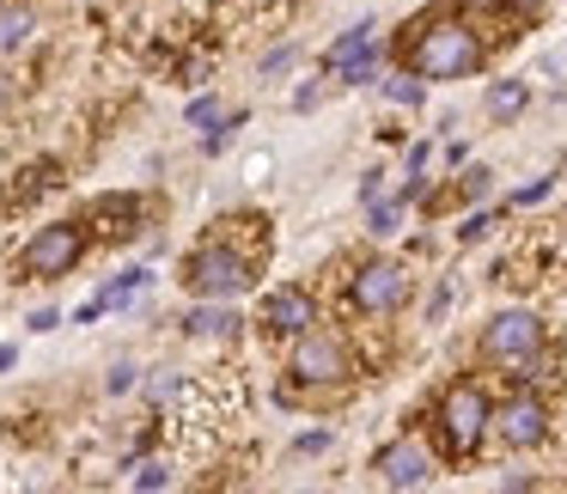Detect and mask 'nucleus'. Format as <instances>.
Here are the masks:
<instances>
[{"label": "nucleus", "instance_id": "nucleus-4", "mask_svg": "<svg viewBox=\"0 0 567 494\" xmlns=\"http://www.w3.org/2000/svg\"><path fill=\"white\" fill-rule=\"evenodd\" d=\"M433 421H440V440H445L452 457H470V452H482V445L494 440V403H488V391H482L476 379L445 384Z\"/></svg>", "mask_w": 567, "mask_h": 494}, {"label": "nucleus", "instance_id": "nucleus-9", "mask_svg": "<svg viewBox=\"0 0 567 494\" xmlns=\"http://www.w3.org/2000/svg\"><path fill=\"white\" fill-rule=\"evenodd\" d=\"M372 476H379L384 488H427L433 482V445L421 440V433H396V440H384L379 452H372Z\"/></svg>", "mask_w": 567, "mask_h": 494}, {"label": "nucleus", "instance_id": "nucleus-36", "mask_svg": "<svg viewBox=\"0 0 567 494\" xmlns=\"http://www.w3.org/2000/svg\"><path fill=\"white\" fill-rule=\"evenodd\" d=\"M13 360H19V348H13V342H0V372L13 367Z\"/></svg>", "mask_w": 567, "mask_h": 494}, {"label": "nucleus", "instance_id": "nucleus-30", "mask_svg": "<svg viewBox=\"0 0 567 494\" xmlns=\"http://www.w3.org/2000/svg\"><path fill=\"white\" fill-rule=\"evenodd\" d=\"M501 7L513 19H525V25H530V19H543V0H501Z\"/></svg>", "mask_w": 567, "mask_h": 494}, {"label": "nucleus", "instance_id": "nucleus-8", "mask_svg": "<svg viewBox=\"0 0 567 494\" xmlns=\"http://www.w3.org/2000/svg\"><path fill=\"white\" fill-rule=\"evenodd\" d=\"M494 440L506 445V452H537L543 440H549V403H543L537 391H513L494 403Z\"/></svg>", "mask_w": 567, "mask_h": 494}, {"label": "nucleus", "instance_id": "nucleus-10", "mask_svg": "<svg viewBox=\"0 0 567 494\" xmlns=\"http://www.w3.org/2000/svg\"><path fill=\"white\" fill-rule=\"evenodd\" d=\"M257 323L269 336H281V342H293V336H306L311 323H318V299H311L306 287H275V294H262Z\"/></svg>", "mask_w": 567, "mask_h": 494}, {"label": "nucleus", "instance_id": "nucleus-19", "mask_svg": "<svg viewBox=\"0 0 567 494\" xmlns=\"http://www.w3.org/2000/svg\"><path fill=\"white\" fill-rule=\"evenodd\" d=\"M336 80H342V86H372V80H379V43H367L360 55H348V62L336 68Z\"/></svg>", "mask_w": 567, "mask_h": 494}, {"label": "nucleus", "instance_id": "nucleus-11", "mask_svg": "<svg viewBox=\"0 0 567 494\" xmlns=\"http://www.w3.org/2000/svg\"><path fill=\"white\" fill-rule=\"evenodd\" d=\"M238 311H233V299H202L196 311H184V336L189 342H233L238 336Z\"/></svg>", "mask_w": 567, "mask_h": 494}, {"label": "nucleus", "instance_id": "nucleus-7", "mask_svg": "<svg viewBox=\"0 0 567 494\" xmlns=\"http://www.w3.org/2000/svg\"><path fill=\"white\" fill-rule=\"evenodd\" d=\"M409 269L396 257H372L354 269V287H348V299H354L360 318H396V311L409 306Z\"/></svg>", "mask_w": 567, "mask_h": 494}, {"label": "nucleus", "instance_id": "nucleus-14", "mask_svg": "<svg viewBox=\"0 0 567 494\" xmlns=\"http://www.w3.org/2000/svg\"><path fill=\"white\" fill-rule=\"evenodd\" d=\"M135 214H141V202H135V196H99V202H92V220H111V226H104L111 238L135 233Z\"/></svg>", "mask_w": 567, "mask_h": 494}, {"label": "nucleus", "instance_id": "nucleus-33", "mask_svg": "<svg viewBox=\"0 0 567 494\" xmlns=\"http://www.w3.org/2000/svg\"><path fill=\"white\" fill-rule=\"evenodd\" d=\"M104 311H111V299H104V294H99V299H86V306H80V311H74V323H92V318H104Z\"/></svg>", "mask_w": 567, "mask_h": 494}, {"label": "nucleus", "instance_id": "nucleus-12", "mask_svg": "<svg viewBox=\"0 0 567 494\" xmlns=\"http://www.w3.org/2000/svg\"><path fill=\"white\" fill-rule=\"evenodd\" d=\"M31 31H38V7L31 0H0V55L25 50Z\"/></svg>", "mask_w": 567, "mask_h": 494}, {"label": "nucleus", "instance_id": "nucleus-13", "mask_svg": "<svg viewBox=\"0 0 567 494\" xmlns=\"http://www.w3.org/2000/svg\"><path fill=\"white\" fill-rule=\"evenodd\" d=\"M379 92L396 104V111H421V99H427V80H421L415 68L403 62L396 74H379Z\"/></svg>", "mask_w": 567, "mask_h": 494}, {"label": "nucleus", "instance_id": "nucleus-22", "mask_svg": "<svg viewBox=\"0 0 567 494\" xmlns=\"http://www.w3.org/2000/svg\"><path fill=\"white\" fill-rule=\"evenodd\" d=\"M549 189H555V172H543V177H530L525 189H513V202H506V208H513V214H518V208H537Z\"/></svg>", "mask_w": 567, "mask_h": 494}, {"label": "nucleus", "instance_id": "nucleus-5", "mask_svg": "<svg viewBox=\"0 0 567 494\" xmlns=\"http://www.w3.org/2000/svg\"><path fill=\"white\" fill-rule=\"evenodd\" d=\"M287 372H293V384H311V391H342V384L354 379V348H348L342 330H330V323L318 318L306 336H293Z\"/></svg>", "mask_w": 567, "mask_h": 494}, {"label": "nucleus", "instance_id": "nucleus-25", "mask_svg": "<svg viewBox=\"0 0 567 494\" xmlns=\"http://www.w3.org/2000/svg\"><path fill=\"white\" fill-rule=\"evenodd\" d=\"M220 116H226V111H220V99H196V104L184 111V123H189V128H214Z\"/></svg>", "mask_w": 567, "mask_h": 494}, {"label": "nucleus", "instance_id": "nucleus-2", "mask_svg": "<svg viewBox=\"0 0 567 494\" xmlns=\"http://www.w3.org/2000/svg\"><path fill=\"white\" fill-rule=\"evenodd\" d=\"M476 354L488 360V367L513 372V379H537L543 354H549V330H543V318L530 306H506V311H494V318L482 323Z\"/></svg>", "mask_w": 567, "mask_h": 494}, {"label": "nucleus", "instance_id": "nucleus-3", "mask_svg": "<svg viewBox=\"0 0 567 494\" xmlns=\"http://www.w3.org/2000/svg\"><path fill=\"white\" fill-rule=\"evenodd\" d=\"M184 287L196 299H238L257 287V250H238L226 238H208V245L189 250L184 263Z\"/></svg>", "mask_w": 567, "mask_h": 494}, {"label": "nucleus", "instance_id": "nucleus-27", "mask_svg": "<svg viewBox=\"0 0 567 494\" xmlns=\"http://www.w3.org/2000/svg\"><path fill=\"white\" fill-rule=\"evenodd\" d=\"M299 62V50L287 43V50H275V55H262V80H275V74H287V68Z\"/></svg>", "mask_w": 567, "mask_h": 494}, {"label": "nucleus", "instance_id": "nucleus-34", "mask_svg": "<svg viewBox=\"0 0 567 494\" xmlns=\"http://www.w3.org/2000/svg\"><path fill=\"white\" fill-rule=\"evenodd\" d=\"M427 159H433V141H415L409 147V172H427Z\"/></svg>", "mask_w": 567, "mask_h": 494}, {"label": "nucleus", "instance_id": "nucleus-1", "mask_svg": "<svg viewBox=\"0 0 567 494\" xmlns=\"http://www.w3.org/2000/svg\"><path fill=\"white\" fill-rule=\"evenodd\" d=\"M403 62L415 68L421 80H470L482 62H488V43H482V31L470 25L464 13H452V7H445V13L409 25Z\"/></svg>", "mask_w": 567, "mask_h": 494}, {"label": "nucleus", "instance_id": "nucleus-29", "mask_svg": "<svg viewBox=\"0 0 567 494\" xmlns=\"http://www.w3.org/2000/svg\"><path fill=\"white\" fill-rule=\"evenodd\" d=\"M31 336H50V330H62V311H50V306H43V311H31Z\"/></svg>", "mask_w": 567, "mask_h": 494}, {"label": "nucleus", "instance_id": "nucleus-24", "mask_svg": "<svg viewBox=\"0 0 567 494\" xmlns=\"http://www.w3.org/2000/svg\"><path fill=\"white\" fill-rule=\"evenodd\" d=\"M135 384H141V367H135V360H116V367H111V379H104V391H111V397H123V391H135Z\"/></svg>", "mask_w": 567, "mask_h": 494}, {"label": "nucleus", "instance_id": "nucleus-35", "mask_svg": "<svg viewBox=\"0 0 567 494\" xmlns=\"http://www.w3.org/2000/svg\"><path fill=\"white\" fill-rule=\"evenodd\" d=\"M13 92H19V86H13V74H0V116H7V104H13Z\"/></svg>", "mask_w": 567, "mask_h": 494}, {"label": "nucleus", "instance_id": "nucleus-18", "mask_svg": "<svg viewBox=\"0 0 567 494\" xmlns=\"http://www.w3.org/2000/svg\"><path fill=\"white\" fill-rule=\"evenodd\" d=\"M403 208H409V196H379V202H367V233H372V238H391L396 226H403Z\"/></svg>", "mask_w": 567, "mask_h": 494}, {"label": "nucleus", "instance_id": "nucleus-15", "mask_svg": "<svg viewBox=\"0 0 567 494\" xmlns=\"http://www.w3.org/2000/svg\"><path fill=\"white\" fill-rule=\"evenodd\" d=\"M525 104H530L525 80H494V86H488V116H494V123H513Z\"/></svg>", "mask_w": 567, "mask_h": 494}, {"label": "nucleus", "instance_id": "nucleus-17", "mask_svg": "<svg viewBox=\"0 0 567 494\" xmlns=\"http://www.w3.org/2000/svg\"><path fill=\"white\" fill-rule=\"evenodd\" d=\"M172 482H177L172 457H141V464L128 470V488H141V494H159V488H172Z\"/></svg>", "mask_w": 567, "mask_h": 494}, {"label": "nucleus", "instance_id": "nucleus-32", "mask_svg": "<svg viewBox=\"0 0 567 494\" xmlns=\"http://www.w3.org/2000/svg\"><path fill=\"white\" fill-rule=\"evenodd\" d=\"M147 397H153V403H172V397H177V379H172V372H165V379H153Z\"/></svg>", "mask_w": 567, "mask_h": 494}, {"label": "nucleus", "instance_id": "nucleus-6", "mask_svg": "<svg viewBox=\"0 0 567 494\" xmlns=\"http://www.w3.org/2000/svg\"><path fill=\"white\" fill-rule=\"evenodd\" d=\"M80 257H86V233H80L74 220H55V226H38V233L19 245L13 269H19V281H62Z\"/></svg>", "mask_w": 567, "mask_h": 494}, {"label": "nucleus", "instance_id": "nucleus-23", "mask_svg": "<svg viewBox=\"0 0 567 494\" xmlns=\"http://www.w3.org/2000/svg\"><path fill=\"white\" fill-rule=\"evenodd\" d=\"M488 233H494V214L476 208V214H464V226H457V245H482Z\"/></svg>", "mask_w": 567, "mask_h": 494}, {"label": "nucleus", "instance_id": "nucleus-28", "mask_svg": "<svg viewBox=\"0 0 567 494\" xmlns=\"http://www.w3.org/2000/svg\"><path fill=\"white\" fill-rule=\"evenodd\" d=\"M445 306H452V287H433V299H427V311H421V323H440Z\"/></svg>", "mask_w": 567, "mask_h": 494}, {"label": "nucleus", "instance_id": "nucleus-21", "mask_svg": "<svg viewBox=\"0 0 567 494\" xmlns=\"http://www.w3.org/2000/svg\"><path fill=\"white\" fill-rule=\"evenodd\" d=\"M147 281H153V269H123L111 287H104V299H111V306H128V299H135Z\"/></svg>", "mask_w": 567, "mask_h": 494}, {"label": "nucleus", "instance_id": "nucleus-31", "mask_svg": "<svg viewBox=\"0 0 567 494\" xmlns=\"http://www.w3.org/2000/svg\"><path fill=\"white\" fill-rule=\"evenodd\" d=\"M379 196H384V172H379V165H372V172L360 177V202H379Z\"/></svg>", "mask_w": 567, "mask_h": 494}, {"label": "nucleus", "instance_id": "nucleus-20", "mask_svg": "<svg viewBox=\"0 0 567 494\" xmlns=\"http://www.w3.org/2000/svg\"><path fill=\"white\" fill-rule=\"evenodd\" d=\"M488 189H494V172H488V165H470V172L457 177V202H464V208L488 202Z\"/></svg>", "mask_w": 567, "mask_h": 494}, {"label": "nucleus", "instance_id": "nucleus-16", "mask_svg": "<svg viewBox=\"0 0 567 494\" xmlns=\"http://www.w3.org/2000/svg\"><path fill=\"white\" fill-rule=\"evenodd\" d=\"M367 43H379V25H372V19H360V25H348L342 38H336L330 50H323V68H330V74H336V68H342L348 55H360V50H367Z\"/></svg>", "mask_w": 567, "mask_h": 494}, {"label": "nucleus", "instance_id": "nucleus-26", "mask_svg": "<svg viewBox=\"0 0 567 494\" xmlns=\"http://www.w3.org/2000/svg\"><path fill=\"white\" fill-rule=\"evenodd\" d=\"M330 440H336L330 428H306V433L293 440V452H299V457H318V452H330Z\"/></svg>", "mask_w": 567, "mask_h": 494}]
</instances>
